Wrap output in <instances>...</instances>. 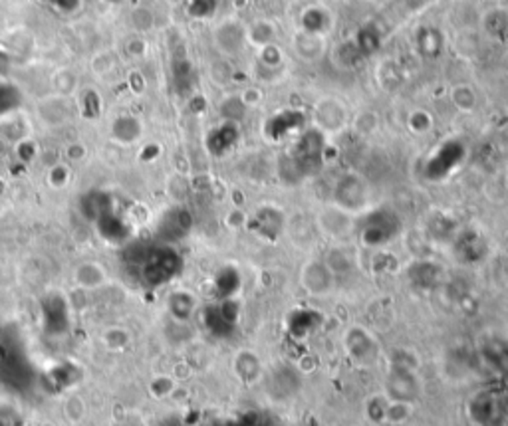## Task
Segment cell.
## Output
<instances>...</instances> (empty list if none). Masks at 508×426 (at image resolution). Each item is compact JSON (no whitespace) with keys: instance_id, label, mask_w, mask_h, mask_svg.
<instances>
[{"instance_id":"obj_2","label":"cell","mask_w":508,"mask_h":426,"mask_svg":"<svg viewBox=\"0 0 508 426\" xmlns=\"http://www.w3.org/2000/svg\"><path fill=\"white\" fill-rule=\"evenodd\" d=\"M344 347L346 353L351 357V361L358 365H373L380 357V347L365 327L351 325L348 331L344 333Z\"/></svg>"},{"instance_id":"obj_5","label":"cell","mask_w":508,"mask_h":426,"mask_svg":"<svg viewBox=\"0 0 508 426\" xmlns=\"http://www.w3.org/2000/svg\"><path fill=\"white\" fill-rule=\"evenodd\" d=\"M234 373L236 377L244 381V383H254L262 377V363H260V357L254 353V351H238L234 355Z\"/></svg>"},{"instance_id":"obj_1","label":"cell","mask_w":508,"mask_h":426,"mask_svg":"<svg viewBox=\"0 0 508 426\" xmlns=\"http://www.w3.org/2000/svg\"><path fill=\"white\" fill-rule=\"evenodd\" d=\"M417 365L392 363L385 377V396L395 403L411 405L421 395V379L417 375Z\"/></svg>"},{"instance_id":"obj_6","label":"cell","mask_w":508,"mask_h":426,"mask_svg":"<svg viewBox=\"0 0 508 426\" xmlns=\"http://www.w3.org/2000/svg\"><path fill=\"white\" fill-rule=\"evenodd\" d=\"M278 387H280V391L276 393L278 398H282L286 395H294L298 389L296 371L290 369V367H280L278 371H274L272 377L268 379V389H270L268 393H274Z\"/></svg>"},{"instance_id":"obj_7","label":"cell","mask_w":508,"mask_h":426,"mask_svg":"<svg viewBox=\"0 0 508 426\" xmlns=\"http://www.w3.org/2000/svg\"><path fill=\"white\" fill-rule=\"evenodd\" d=\"M64 415L72 425L80 422L85 416V403L80 396H68L66 403H64Z\"/></svg>"},{"instance_id":"obj_4","label":"cell","mask_w":508,"mask_h":426,"mask_svg":"<svg viewBox=\"0 0 508 426\" xmlns=\"http://www.w3.org/2000/svg\"><path fill=\"white\" fill-rule=\"evenodd\" d=\"M74 281L82 290H97L107 281V274L97 262H82L74 270Z\"/></svg>"},{"instance_id":"obj_8","label":"cell","mask_w":508,"mask_h":426,"mask_svg":"<svg viewBox=\"0 0 508 426\" xmlns=\"http://www.w3.org/2000/svg\"><path fill=\"white\" fill-rule=\"evenodd\" d=\"M507 353H508V345L504 343V341H497L495 349H490V351H488L487 361L492 365V367H497V369H500V371H504V373H507L508 371Z\"/></svg>"},{"instance_id":"obj_3","label":"cell","mask_w":508,"mask_h":426,"mask_svg":"<svg viewBox=\"0 0 508 426\" xmlns=\"http://www.w3.org/2000/svg\"><path fill=\"white\" fill-rule=\"evenodd\" d=\"M300 281L306 288L308 293H312L316 298H324L334 288V272L328 266V262L310 260L302 268Z\"/></svg>"}]
</instances>
